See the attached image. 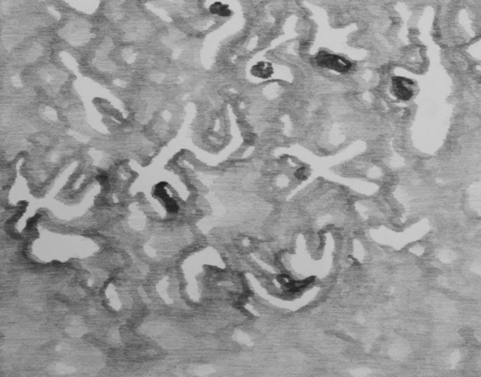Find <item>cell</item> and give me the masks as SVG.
Returning <instances> with one entry per match:
<instances>
[{
    "instance_id": "1",
    "label": "cell",
    "mask_w": 481,
    "mask_h": 377,
    "mask_svg": "<svg viewBox=\"0 0 481 377\" xmlns=\"http://www.w3.org/2000/svg\"><path fill=\"white\" fill-rule=\"evenodd\" d=\"M317 63L322 68H326L336 72H345L351 67L350 63H348L343 58L329 53H321L319 55Z\"/></svg>"
},
{
    "instance_id": "2",
    "label": "cell",
    "mask_w": 481,
    "mask_h": 377,
    "mask_svg": "<svg viewBox=\"0 0 481 377\" xmlns=\"http://www.w3.org/2000/svg\"><path fill=\"white\" fill-rule=\"evenodd\" d=\"M392 91L398 99L408 101L414 96L413 82L402 77H395L393 79Z\"/></svg>"
}]
</instances>
